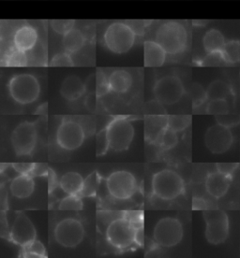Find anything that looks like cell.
I'll return each mask as SVG.
<instances>
[{"mask_svg": "<svg viewBox=\"0 0 240 258\" xmlns=\"http://www.w3.org/2000/svg\"><path fill=\"white\" fill-rule=\"evenodd\" d=\"M146 122V135L151 142H158L162 132L168 127V117H149Z\"/></svg>", "mask_w": 240, "mask_h": 258, "instance_id": "23", "label": "cell"}, {"mask_svg": "<svg viewBox=\"0 0 240 258\" xmlns=\"http://www.w3.org/2000/svg\"><path fill=\"white\" fill-rule=\"evenodd\" d=\"M84 228L78 220L67 218L62 220L55 228V239L65 248H75L83 241Z\"/></svg>", "mask_w": 240, "mask_h": 258, "instance_id": "11", "label": "cell"}, {"mask_svg": "<svg viewBox=\"0 0 240 258\" xmlns=\"http://www.w3.org/2000/svg\"><path fill=\"white\" fill-rule=\"evenodd\" d=\"M38 33L29 26L20 27L13 36V45L24 52H28L37 45Z\"/></svg>", "mask_w": 240, "mask_h": 258, "instance_id": "17", "label": "cell"}, {"mask_svg": "<svg viewBox=\"0 0 240 258\" xmlns=\"http://www.w3.org/2000/svg\"><path fill=\"white\" fill-rule=\"evenodd\" d=\"M36 228L24 213H18L13 222L10 237L14 243L24 246L36 239Z\"/></svg>", "mask_w": 240, "mask_h": 258, "instance_id": "15", "label": "cell"}, {"mask_svg": "<svg viewBox=\"0 0 240 258\" xmlns=\"http://www.w3.org/2000/svg\"><path fill=\"white\" fill-rule=\"evenodd\" d=\"M85 92L84 83L75 75L66 78L60 87L61 96L69 101H75L82 97Z\"/></svg>", "mask_w": 240, "mask_h": 258, "instance_id": "18", "label": "cell"}, {"mask_svg": "<svg viewBox=\"0 0 240 258\" xmlns=\"http://www.w3.org/2000/svg\"><path fill=\"white\" fill-rule=\"evenodd\" d=\"M207 112L208 114L222 115L229 113V104L226 99H215L209 100L207 106Z\"/></svg>", "mask_w": 240, "mask_h": 258, "instance_id": "32", "label": "cell"}, {"mask_svg": "<svg viewBox=\"0 0 240 258\" xmlns=\"http://www.w3.org/2000/svg\"><path fill=\"white\" fill-rule=\"evenodd\" d=\"M141 228L126 217L117 218L111 222L106 230V239L111 245L119 250L128 249L136 242Z\"/></svg>", "mask_w": 240, "mask_h": 258, "instance_id": "1", "label": "cell"}, {"mask_svg": "<svg viewBox=\"0 0 240 258\" xmlns=\"http://www.w3.org/2000/svg\"><path fill=\"white\" fill-rule=\"evenodd\" d=\"M110 148V142L107 135V129H103L96 136V155L103 156Z\"/></svg>", "mask_w": 240, "mask_h": 258, "instance_id": "33", "label": "cell"}, {"mask_svg": "<svg viewBox=\"0 0 240 258\" xmlns=\"http://www.w3.org/2000/svg\"><path fill=\"white\" fill-rule=\"evenodd\" d=\"M190 95L193 98V105L194 108L200 107L201 105L206 102V100L208 99V94L207 90H205L202 85L197 83L193 84L191 89H190Z\"/></svg>", "mask_w": 240, "mask_h": 258, "instance_id": "35", "label": "cell"}, {"mask_svg": "<svg viewBox=\"0 0 240 258\" xmlns=\"http://www.w3.org/2000/svg\"><path fill=\"white\" fill-rule=\"evenodd\" d=\"M184 181L181 176L172 169H162L152 178L154 195L163 200H173L184 192Z\"/></svg>", "mask_w": 240, "mask_h": 258, "instance_id": "3", "label": "cell"}, {"mask_svg": "<svg viewBox=\"0 0 240 258\" xmlns=\"http://www.w3.org/2000/svg\"><path fill=\"white\" fill-rule=\"evenodd\" d=\"M109 91H111L109 78L107 79L106 76L103 73V71H98L96 95H97L98 97H103L104 95L108 94Z\"/></svg>", "mask_w": 240, "mask_h": 258, "instance_id": "39", "label": "cell"}, {"mask_svg": "<svg viewBox=\"0 0 240 258\" xmlns=\"http://www.w3.org/2000/svg\"><path fill=\"white\" fill-rule=\"evenodd\" d=\"M183 234V226L178 220L165 217L157 223L153 236L158 245L170 248L177 245L181 241Z\"/></svg>", "mask_w": 240, "mask_h": 258, "instance_id": "8", "label": "cell"}, {"mask_svg": "<svg viewBox=\"0 0 240 258\" xmlns=\"http://www.w3.org/2000/svg\"><path fill=\"white\" fill-rule=\"evenodd\" d=\"M217 122L220 123L221 125H224L226 127H232L236 125L237 123H239V118L235 116V115H232V114H222V115H217L216 116Z\"/></svg>", "mask_w": 240, "mask_h": 258, "instance_id": "41", "label": "cell"}, {"mask_svg": "<svg viewBox=\"0 0 240 258\" xmlns=\"http://www.w3.org/2000/svg\"><path fill=\"white\" fill-rule=\"evenodd\" d=\"M11 97L22 105L33 103L38 99L40 86L37 78L31 74L15 75L9 83Z\"/></svg>", "mask_w": 240, "mask_h": 258, "instance_id": "4", "label": "cell"}, {"mask_svg": "<svg viewBox=\"0 0 240 258\" xmlns=\"http://www.w3.org/2000/svg\"><path fill=\"white\" fill-rule=\"evenodd\" d=\"M135 41L134 30L124 23H114L104 33V42L111 52L125 53L130 51Z\"/></svg>", "mask_w": 240, "mask_h": 258, "instance_id": "5", "label": "cell"}, {"mask_svg": "<svg viewBox=\"0 0 240 258\" xmlns=\"http://www.w3.org/2000/svg\"><path fill=\"white\" fill-rule=\"evenodd\" d=\"M226 64L221 55V52H209L207 56L202 59L200 64L203 67H220Z\"/></svg>", "mask_w": 240, "mask_h": 258, "instance_id": "37", "label": "cell"}, {"mask_svg": "<svg viewBox=\"0 0 240 258\" xmlns=\"http://www.w3.org/2000/svg\"><path fill=\"white\" fill-rule=\"evenodd\" d=\"M106 187L113 198L120 200H128L136 192V179L127 170H118L111 173L107 178Z\"/></svg>", "mask_w": 240, "mask_h": 258, "instance_id": "9", "label": "cell"}, {"mask_svg": "<svg viewBox=\"0 0 240 258\" xmlns=\"http://www.w3.org/2000/svg\"><path fill=\"white\" fill-rule=\"evenodd\" d=\"M84 86H85V92H87L88 94H96V90H97V73L91 74L87 77L85 83H84Z\"/></svg>", "mask_w": 240, "mask_h": 258, "instance_id": "44", "label": "cell"}, {"mask_svg": "<svg viewBox=\"0 0 240 258\" xmlns=\"http://www.w3.org/2000/svg\"><path fill=\"white\" fill-rule=\"evenodd\" d=\"M24 257H46L45 247L39 240L34 239L32 241L22 246V252Z\"/></svg>", "mask_w": 240, "mask_h": 258, "instance_id": "29", "label": "cell"}, {"mask_svg": "<svg viewBox=\"0 0 240 258\" xmlns=\"http://www.w3.org/2000/svg\"><path fill=\"white\" fill-rule=\"evenodd\" d=\"M225 43L226 42L223 34L220 30L214 28L208 30L203 38V45L208 53L221 52Z\"/></svg>", "mask_w": 240, "mask_h": 258, "instance_id": "24", "label": "cell"}, {"mask_svg": "<svg viewBox=\"0 0 240 258\" xmlns=\"http://www.w3.org/2000/svg\"><path fill=\"white\" fill-rule=\"evenodd\" d=\"M237 168H238V164H235V163H233V164L219 163V164H217L218 171H220L223 174L230 176V177H232V175L234 174V170Z\"/></svg>", "mask_w": 240, "mask_h": 258, "instance_id": "43", "label": "cell"}, {"mask_svg": "<svg viewBox=\"0 0 240 258\" xmlns=\"http://www.w3.org/2000/svg\"><path fill=\"white\" fill-rule=\"evenodd\" d=\"M158 42L169 54H177L186 48L188 35L185 27L177 22H167L159 27L156 33Z\"/></svg>", "mask_w": 240, "mask_h": 258, "instance_id": "2", "label": "cell"}, {"mask_svg": "<svg viewBox=\"0 0 240 258\" xmlns=\"http://www.w3.org/2000/svg\"><path fill=\"white\" fill-rule=\"evenodd\" d=\"M232 177L223 174L220 171L209 173L206 180V189L211 197L215 199H221L227 193Z\"/></svg>", "mask_w": 240, "mask_h": 258, "instance_id": "16", "label": "cell"}, {"mask_svg": "<svg viewBox=\"0 0 240 258\" xmlns=\"http://www.w3.org/2000/svg\"><path fill=\"white\" fill-rule=\"evenodd\" d=\"M38 132L35 123L24 122L17 125L12 134V145L17 155H30L37 143Z\"/></svg>", "mask_w": 240, "mask_h": 258, "instance_id": "12", "label": "cell"}, {"mask_svg": "<svg viewBox=\"0 0 240 258\" xmlns=\"http://www.w3.org/2000/svg\"><path fill=\"white\" fill-rule=\"evenodd\" d=\"M185 93L181 80L176 76H165L158 80L154 86V96L162 105L171 106L177 103Z\"/></svg>", "mask_w": 240, "mask_h": 258, "instance_id": "10", "label": "cell"}, {"mask_svg": "<svg viewBox=\"0 0 240 258\" xmlns=\"http://www.w3.org/2000/svg\"><path fill=\"white\" fill-rule=\"evenodd\" d=\"M7 67H26L28 66V59L26 52L21 51L16 47L10 49L4 59Z\"/></svg>", "mask_w": 240, "mask_h": 258, "instance_id": "28", "label": "cell"}, {"mask_svg": "<svg viewBox=\"0 0 240 258\" xmlns=\"http://www.w3.org/2000/svg\"><path fill=\"white\" fill-rule=\"evenodd\" d=\"M221 55L226 64H236L240 61L239 40H230L221 50Z\"/></svg>", "mask_w": 240, "mask_h": 258, "instance_id": "27", "label": "cell"}, {"mask_svg": "<svg viewBox=\"0 0 240 258\" xmlns=\"http://www.w3.org/2000/svg\"><path fill=\"white\" fill-rule=\"evenodd\" d=\"M203 214L207 224L206 238L208 242L213 245L223 243L229 235L227 214L221 210H205Z\"/></svg>", "mask_w": 240, "mask_h": 258, "instance_id": "6", "label": "cell"}, {"mask_svg": "<svg viewBox=\"0 0 240 258\" xmlns=\"http://www.w3.org/2000/svg\"><path fill=\"white\" fill-rule=\"evenodd\" d=\"M50 66L51 67H73L74 63L72 61L70 53L60 52L53 57Z\"/></svg>", "mask_w": 240, "mask_h": 258, "instance_id": "40", "label": "cell"}, {"mask_svg": "<svg viewBox=\"0 0 240 258\" xmlns=\"http://www.w3.org/2000/svg\"><path fill=\"white\" fill-rule=\"evenodd\" d=\"M35 164L33 163H14L13 168L19 174L31 175Z\"/></svg>", "mask_w": 240, "mask_h": 258, "instance_id": "42", "label": "cell"}, {"mask_svg": "<svg viewBox=\"0 0 240 258\" xmlns=\"http://www.w3.org/2000/svg\"><path fill=\"white\" fill-rule=\"evenodd\" d=\"M85 139L83 126L75 121L64 120L57 131V142L66 151H74L82 146Z\"/></svg>", "mask_w": 240, "mask_h": 258, "instance_id": "13", "label": "cell"}, {"mask_svg": "<svg viewBox=\"0 0 240 258\" xmlns=\"http://www.w3.org/2000/svg\"><path fill=\"white\" fill-rule=\"evenodd\" d=\"M99 186V174L97 171L92 172L84 179L83 189L80 193L81 197H95Z\"/></svg>", "mask_w": 240, "mask_h": 258, "instance_id": "30", "label": "cell"}, {"mask_svg": "<svg viewBox=\"0 0 240 258\" xmlns=\"http://www.w3.org/2000/svg\"><path fill=\"white\" fill-rule=\"evenodd\" d=\"M84 181L83 177L78 172L70 171L61 177L59 185L67 195H80L83 189Z\"/></svg>", "mask_w": 240, "mask_h": 258, "instance_id": "21", "label": "cell"}, {"mask_svg": "<svg viewBox=\"0 0 240 258\" xmlns=\"http://www.w3.org/2000/svg\"><path fill=\"white\" fill-rule=\"evenodd\" d=\"M35 182L33 176L29 174H20L15 177L11 183V192L17 199H26L34 192Z\"/></svg>", "mask_w": 240, "mask_h": 258, "instance_id": "20", "label": "cell"}, {"mask_svg": "<svg viewBox=\"0 0 240 258\" xmlns=\"http://www.w3.org/2000/svg\"><path fill=\"white\" fill-rule=\"evenodd\" d=\"M48 175H49V193H51L57 186L58 181H57V176L55 174V172L50 168H49Z\"/></svg>", "mask_w": 240, "mask_h": 258, "instance_id": "48", "label": "cell"}, {"mask_svg": "<svg viewBox=\"0 0 240 258\" xmlns=\"http://www.w3.org/2000/svg\"><path fill=\"white\" fill-rule=\"evenodd\" d=\"M73 20H53L51 26L53 29L60 35H65L66 33L72 30L74 26Z\"/></svg>", "mask_w": 240, "mask_h": 258, "instance_id": "38", "label": "cell"}, {"mask_svg": "<svg viewBox=\"0 0 240 258\" xmlns=\"http://www.w3.org/2000/svg\"><path fill=\"white\" fill-rule=\"evenodd\" d=\"M49 172V168L45 164H35L31 176H44Z\"/></svg>", "mask_w": 240, "mask_h": 258, "instance_id": "45", "label": "cell"}, {"mask_svg": "<svg viewBox=\"0 0 240 258\" xmlns=\"http://www.w3.org/2000/svg\"><path fill=\"white\" fill-rule=\"evenodd\" d=\"M106 129L110 149L115 152H124L130 148L134 137V128L129 120L117 117L111 121Z\"/></svg>", "mask_w": 240, "mask_h": 258, "instance_id": "7", "label": "cell"}, {"mask_svg": "<svg viewBox=\"0 0 240 258\" xmlns=\"http://www.w3.org/2000/svg\"><path fill=\"white\" fill-rule=\"evenodd\" d=\"M190 116H169L168 127L175 132L183 131L187 128L191 122Z\"/></svg>", "mask_w": 240, "mask_h": 258, "instance_id": "36", "label": "cell"}, {"mask_svg": "<svg viewBox=\"0 0 240 258\" xmlns=\"http://www.w3.org/2000/svg\"><path fill=\"white\" fill-rule=\"evenodd\" d=\"M84 34L76 28H72V30L66 33L63 38V46L67 52H78L84 47Z\"/></svg>", "mask_w": 240, "mask_h": 258, "instance_id": "25", "label": "cell"}, {"mask_svg": "<svg viewBox=\"0 0 240 258\" xmlns=\"http://www.w3.org/2000/svg\"><path fill=\"white\" fill-rule=\"evenodd\" d=\"M234 142L233 134L229 127L217 123L207 130L205 143L213 154H223L227 152Z\"/></svg>", "mask_w": 240, "mask_h": 258, "instance_id": "14", "label": "cell"}, {"mask_svg": "<svg viewBox=\"0 0 240 258\" xmlns=\"http://www.w3.org/2000/svg\"><path fill=\"white\" fill-rule=\"evenodd\" d=\"M109 84L111 91L118 94H123L130 90L132 84V78L128 71L118 70L111 74Z\"/></svg>", "mask_w": 240, "mask_h": 258, "instance_id": "22", "label": "cell"}, {"mask_svg": "<svg viewBox=\"0 0 240 258\" xmlns=\"http://www.w3.org/2000/svg\"><path fill=\"white\" fill-rule=\"evenodd\" d=\"M97 95L96 94H89L85 99V107L89 110H94L97 107Z\"/></svg>", "mask_w": 240, "mask_h": 258, "instance_id": "46", "label": "cell"}, {"mask_svg": "<svg viewBox=\"0 0 240 258\" xmlns=\"http://www.w3.org/2000/svg\"><path fill=\"white\" fill-rule=\"evenodd\" d=\"M208 100L226 99L233 96V92L229 84L221 80H217L208 85L207 89Z\"/></svg>", "mask_w": 240, "mask_h": 258, "instance_id": "26", "label": "cell"}, {"mask_svg": "<svg viewBox=\"0 0 240 258\" xmlns=\"http://www.w3.org/2000/svg\"><path fill=\"white\" fill-rule=\"evenodd\" d=\"M193 209L194 210H208V204L201 198H194L193 200Z\"/></svg>", "mask_w": 240, "mask_h": 258, "instance_id": "47", "label": "cell"}, {"mask_svg": "<svg viewBox=\"0 0 240 258\" xmlns=\"http://www.w3.org/2000/svg\"><path fill=\"white\" fill-rule=\"evenodd\" d=\"M145 66L150 68L161 67L164 64L166 53L165 50L156 41H146L145 45Z\"/></svg>", "mask_w": 240, "mask_h": 258, "instance_id": "19", "label": "cell"}, {"mask_svg": "<svg viewBox=\"0 0 240 258\" xmlns=\"http://www.w3.org/2000/svg\"><path fill=\"white\" fill-rule=\"evenodd\" d=\"M176 133L177 132H175L173 129L167 127L162 132L158 142H160L162 144V147L166 150L174 148L178 142V138H177Z\"/></svg>", "mask_w": 240, "mask_h": 258, "instance_id": "34", "label": "cell"}, {"mask_svg": "<svg viewBox=\"0 0 240 258\" xmlns=\"http://www.w3.org/2000/svg\"><path fill=\"white\" fill-rule=\"evenodd\" d=\"M83 207V201L79 195H69L60 201L59 209L60 211H81Z\"/></svg>", "mask_w": 240, "mask_h": 258, "instance_id": "31", "label": "cell"}]
</instances>
